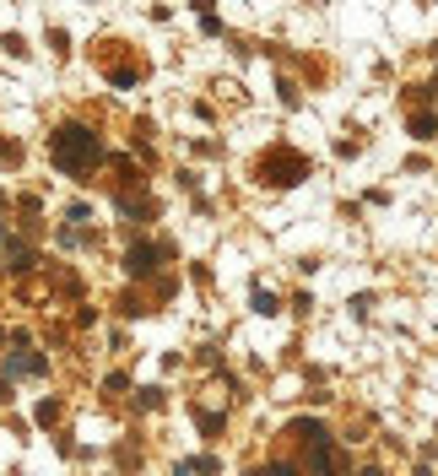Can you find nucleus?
<instances>
[{"label":"nucleus","instance_id":"1","mask_svg":"<svg viewBox=\"0 0 438 476\" xmlns=\"http://www.w3.org/2000/svg\"><path fill=\"white\" fill-rule=\"evenodd\" d=\"M98 157H103V146H98V136L82 130V124H65L60 136H54V163H60L65 173H87Z\"/></svg>","mask_w":438,"mask_h":476},{"label":"nucleus","instance_id":"2","mask_svg":"<svg viewBox=\"0 0 438 476\" xmlns=\"http://www.w3.org/2000/svg\"><path fill=\"white\" fill-rule=\"evenodd\" d=\"M271 476H298V471H287V466H276V471H271Z\"/></svg>","mask_w":438,"mask_h":476}]
</instances>
